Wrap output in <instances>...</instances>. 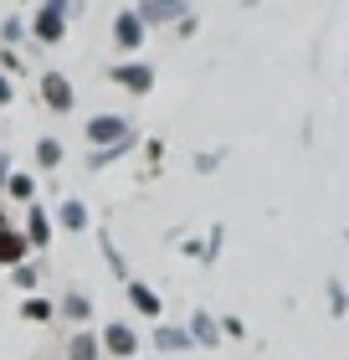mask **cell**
<instances>
[{
	"mask_svg": "<svg viewBox=\"0 0 349 360\" xmlns=\"http://www.w3.org/2000/svg\"><path fill=\"white\" fill-rule=\"evenodd\" d=\"M62 6H67V0H46L41 6V15H37V37L41 41H62Z\"/></svg>",
	"mask_w": 349,
	"mask_h": 360,
	"instance_id": "1",
	"label": "cell"
},
{
	"mask_svg": "<svg viewBox=\"0 0 349 360\" xmlns=\"http://www.w3.org/2000/svg\"><path fill=\"white\" fill-rule=\"evenodd\" d=\"M88 139H98V144H129V124L124 119H93Z\"/></svg>",
	"mask_w": 349,
	"mask_h": 360,
	"instance_id": "2",
	"label": "cell"
},
{
	"mask_svg": "<svg viewBox=\"0 0 349 360\" xmlns=\"http://www.w3.org/2000/svg\"><path fill=\"white\" fill-rule=\"evenodd\" d=\"M41 93H46V103H52L57 113L72 108V88H67V77H62V72H46L41 77Z\"/></svg>",
	"mask_w": 349,
	"mask_h": 360,
	"instance_id": "3",
	"label": "cell"
},
{
	"mask_svg": "<svg viewBox=\"0 0 349 360\" xmlns=\"http://www.w3.org/2000/svg\"><path fill=\"white\" fill-rule=\"evenodd\" d=\"M113 77H119V83H124L129 93H149V88H154V72H149L144 62H124V68L113 72Z\"/></svg>",
	"mask_w": 349,
	"mask_h": 360,
	"instance_id": "4",
	"label": "cell"
},
{
	"mask_svg": "<svg viewBox=\"0 0 349 360\" xmlns=\"http://www.w3.org/2000/svg\"><path fill=\"white\" fill-rule=\"evenodd\" d=\"M144 21H175V15H185V0H144Z\"/></svg>",
	"mask_w": 349,
	"mask_h": 360,
	"instance_id": "5",
	"label": "cell"
},
{
	"mask_svg": "<svg viewBox=\"0 0 349 360\" xmlns=\"http://www.w3.org/2000/svg\"><path fill=\"white\" fill-rule=\"evenodd\" d=\"M103 345H108L113 355H134V330H124V324H108Z\"/></svg>",
	"mask_w": 349,
	"mask_h": 360,
	"instance_id": "6",
	"label": "cell"
},
{
	"mask_svg": "<svg viewBox=\"0 0 349 360\" xmlns=\"http://www.w3.org/2000/svg\"><path fill=\"white\" fill-rule=\"evenodd\" d=\"M113 31H119L124 46H139L144 41V15H119V26H113Z\"/></svg>",
	"mask_w": 349,
	"mask_h": 360,
	"instance_id": "7",
	"label": "cell"
},
{
	"mask_svg": "<svg viewBox=\"0 0 349 360\" xmlns=\"http://www.w3.org/2000/svg\"><path fill=\"white\" fill-rule=\"evenodd\" d=\"M21 252H26V237H15V232H0V263H15Z\"/></svg>",
	"mask_w": 349,
	"mask_h": 360,
	"instance_id": "8",
	"label": "cell"
},
{
	"mask_svg": "<svg viewBox=\"0 0 349 360\" xmlns=\"http://www.w3.org/2000/svg\"><path fill=\"white\" fill-rule=\"evenodd\" d=\"M129 299H134V304L144 309V314H154V319H159V299H154V293H149L144 283H134V288H129Z\"/></svg>",
	"mask_w": 349,
	"mask_h": 360,
	"instance_id": "9",
	"label": "cell"
},
{
	"mask_svg": "<svg viewBox=\"0 0 349 360\" xmlns=\"http://www.w3.org/2000/svg\"><path fill=\"white\" fill-rule=\"evenodd\" d=\"M62 221H67L72 232H82V226H88V211H82V201H67V206H62Z\"/></svg>",
	"mask_w": 349,
	"mask_h": 360,
	"instance_id": "10",
	"label": "cell"
},
{
	"mask_svg": "<svg viewBox=\"0 0 349 360\" xmlns=\"http://www.w3.org/2000/svg\"><path fill=\"white\" fill-rule=\"evenodd\" d=\"M26 237L37 242V248H41L46 237H52V232H46V217H41V211H31V221H26Z\"/></svg>",
	"mask_w": 349,
	"mask_h": 360,
	"instance_id": "11",
	"label": "cell"
},
{
	"mask_svg": "<svg viewBox=\"0 0 349 360\" xmlns=\"http://www.w3.org/2000/svg\"><path fill=\"white\" fill-rule=\"evenodd\" d=\"M31 191H37V186H31V175H11V195H21V201H31Z\"/></svg>",
	"mask_w": 349,
	"mask_h": 360,
	"instance_id": "12",
	"label": "cell"
},
{
	"mask_svg": "<svg viewBox=\"0 0 349 360\" xmlns=\"http://www.w3.org/2000/svg\"><path fill=\"white\" fill-rule=\"evenodd\" d=\"M72 360H98V345H93V340H88V335H82V340H77V345H72Z\"/></svg>",
	"mask_w": 349,
	"mask_h": 360,
	"instance_id": "13",
	"label": "cell"
},
{
	"mask_svg": "<svg viewBox=\"0 0 349 360\" xmlns=\"http://www.w3.org/2000/svg\"><path fill=\"white\" fill-rule=\"evenodd\" d=\"M57 160H62V144L46 139V144H41V165H57Z\"/></svg>",
	"mask_w": 349,
	"mask_h": 360,
	"instance_id": "14",
	"label": "cell"
},
{
	"mask_svg": "<svg viewBox=\"0 0 349 360\" xmlns=\"http://www.w3.org/2000/svg\"><path fill=\"white\" fill-rule=\"evenodd\" d=\"M26 319H52V304H41V299H31V304H26Z\"/></svg>",
	"mask_w": 349,
	"mask_h": 360,
	"instance_id": "15",
	"label": "cell"
},
{
	"mask_svg": "<svg viewBox=\"0 0 349 360\" xmlns=\"http://www.w3.org/2000/svg\"><path fill=\"white\" fill-rule=\"evenodd\" d=\"M159 345L164 350H180V345H185V335H180V330H159Z\"/></svg>",
	"mask_w": 349,
	"mask_h": 360,
	"instance_id": "16",
	"label": "cell"
},
{
	"mask_svg": "<svg viewBox=\"0 0 349 360\" xmlns=\"http://www.w3.org/2000/svg\"><path fill=\"white\" fill-rule=\"evenodd\" d=\"M67 314H72V319H88V299H82V293H72V299H67Z\"/></svg>",
	"mask_w": 349,
	"mask_h": 360,
	"instance_id": "17",
	"label": "cell"
},
{
	"mask_svg": "<svg viewBox=\"0 0 349 360\" xmlns=\"http://www.w3.org/2000/svg\"><path fill=\"white\" fill-rule=\"evenodd\" d=\"M195 335H201V340H216V324L201 314V319H195Z\"/></svg>",
	"mask_w": 349,
	"mask_h": 360,
	"instance_id": "18",
	"label": "cell"
},
{
	"mask_svg": "<svg viewBox=\"0 0 349 360\" xmlns=\"http://www.w3.org/2000/svg\"><path fill=\"white\" fill-rule=\"evenodd\" d=\"M0 103H11V83H6V77H0Z\"/></svg>",
	"mask_w": 349,
	"mask_h": 360,
	"instance_id": "19",
	"label": "cell"
}]
</instances>
